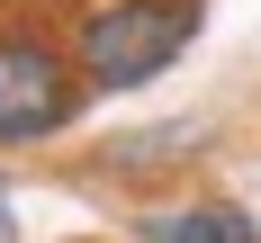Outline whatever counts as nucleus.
Segmentation results:
<instances>
[{
  "instance_id": "nucleus-1",
  "label": "nucleus",
  "mask_w": 261,
  "mask_h": 243,
  "mask_svg": "<svg viewBox=\"0 0 261 243\" xmlns=\"http://www.w3.org/2000/svg\"><path fill=\"white\" fill-rule=\"evenodd\" d=\"M198 18H207L198 0H99V9H81V27H72L81 90H144V81H162L189 54Z\"/></svg>"
},
{
  "instance_id": "nucleus-2",
  "label": "nucleus",
  "mask_w": 261,
  "mask_h": 243,
  "mask_svg": "<svg viewBox=\"0 0 261 243\" xmlns=\"http://www.w3.org/2000/svg\"><path fill=\"white\" fill-rule=\"evenodd\" d=\"M81 117V72L45 27H0V144H45Z\"/></svg>"
},
{
  "instance_id": "nucleus-3",
  "label": "nucleus",
  "mask_w": 261,
  "mask_h": 243,
  "mask_svg": "<svg viewBox=\"0 0 261 243\" xmlns=\"http://www.w3.org/2000/svg\"><path fill=\"white\" fill-rule=\"evenodd\" d=\"M135 243H261V216L234 198H171V207L135 216Z\"/></svg>"
},
{
  "instance_id": "nucleus-4",
  "label": "nucleus",
  "mask_w": 261,
  "mask_h": 243,
  "mask_svg": "<svg viewBox=\"0 0 261 243\" xmlns=\"http://www.w3.org/2000/svg\"><path fill=\"white\" fill-rule=\"evenodd\" d=\"M0 207H9V198H0Z\"/></svg>"
}]
</instances>
